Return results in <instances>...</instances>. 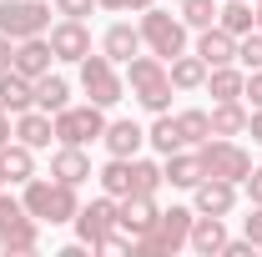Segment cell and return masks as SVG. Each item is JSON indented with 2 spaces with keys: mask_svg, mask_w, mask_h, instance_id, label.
Here are the masks:
<instances>
[{
  "mask_svg": "<svg viewBox=\"0 0 262 257\" xmlns=\"http://www.w3.org/2000/svg\"><path fill=\"white\" fill-rule=\"evenodd\" d=\"M121 76H126V91H131V101H136L141 111H151V116L171 111L177 86H171V76H166V61H162V56L141 51V56H131V61L121 66Z\"/></svg>",
  "mask_w": 262,
  "mask_h": 257,
  "instance_id": "6da1fadb",
  "label": "cell"
},
{
  "mask_svg": "<svg viewBox=\"0 0 262 257\" xmlns=\"http://www.w3.org/2000/svg\"><path fill=\"white\" fill-rule=\"evenodd\" d=\"M20 202H26V212H31L40 227H66L81 212L76 187H66L56 177H31V182H20Z\"/></svg>",
  "mask_w": 262,
  "mask_h": 257,
  "instance_id": "7a4b0ae2",
  "label": "cell"
},
{
  "mask_svg": "<svg viewBox=\"0 0 262 257\" xmlns=\"http://www.w3.org/2000/svg\"><path fill=\"white\" fill-rule=\"evenodd\" d=\"M192 217H196V207H166V212H157L151 232H141V237L131 242V252H141V257H177L182 247H187V237H192Z\"/></svg>",
  "mask_w": 262,
  "mask_h": 257,
  "instance_id": "3957f363",
  "label": "cell"
},
{
  "mask_svg": "<svg viewBox=\"0 0 262 257\" xmlns=\"http://www.w3.org/2000/svg\"><path fill=\"white\" fill-rule=\"evenodd\" d=\"M136 31H141V46L151 51V56H182V51H192V31H187V20L182 15H171V10H141V20H136Z\"/></svg>",
  "mask_w": 262,
  "mask_h": 257,
  "instance_id": "277c9868",
  "label": "cell"
},
{
  "mask_svg": "<svg viewBox=\"0 0 262 257\" xmlns=\"http://www.w3.org/2000/svg\"><path fill=\"white\" fill-rule=\"evenodd\" d=\"M81 91H86V101H96V106L111 111L116 101H126V76H121V66L106 51H91L81 61Z\"/></svg>",
  "mask_w": 262,
  "mask_h": 257,
  "instance_id": "5b68a950",
  "label": "cell"
},
{
  "mask_svg": "<svg viewBox=\"0 0 262 257\" xmlns=\"http://www.w3.org/2000/svg\"><path fill=\"white\" fill-rule=\"evenodd\" d=\"M0 247L15 257V252H35L40 247V222L26 212L20 197H10L0 187Z\"/></svg>",
  "mask_w": 262,
  "mask_h": 257,
  "instance_id": "8992f818",
  "label": "cell"
},
{
  "mask_svg": "<svg viewBox=\"0 0 262 257\" xmlns=\"http://www.w3.org/2000/svg\"><path fill=\"white\" fill-rule=\"evenodd\" d=\"M101 131H106V106L96 101H71L66 111H56V146H91L101 141Z\"/></svg>",
  "mask_w": 262,
  "mask_h": 257,
  "instance_id": "52a82bcc",
  "label": "cell"
},
{
  "mask_svg": "<svg viewBox=\"0 0 262 257\" xmlns=\"http://www.w3.org/2000/svg\"><path fill=\"white\" fill-rule=\"evenodd\" d=\"M196 157L207 166V177H222V182H237V187H242V177L252 172V157H247V146H242L237 136H207V141L196 146Z\"/></svg>",
  "mask_w": 262,
  "mask_h": 257,
  "instance_id": "ba28073f",
  "label": "cell"
},
{
  "mask_svg": "<svg viewBox=\"0 0 262 257\" xmlns=\"http://www.w3.org/2000/svg\"><path fill=\"white\" fill-rule=\"evenodd\" d=\"M51 31V0H0V35L31 40Z\"/></svg>",
  "mask_w": 262,
  "mask_h": 257,
  "instance_id": "9c48e42d",
  "label": "cell"
},
{
  "mask_svg": "<svg viewBox=\"0 0 262 257\" xmlns=\"http://www.w3.org/2000/svg\"><path fill=\"white\" fill-rule=\"evenodd\" d=\"M71 227H76V237H81V242L96 252L101 237H106V232H116V197H106V192L91 197V202H86V207L71 217Z\"/></svg>",
  "mask_w": 262,
  "mask_h": 257,
  "instance_id": "30bf717a",
  "label": "cell"
},
{
  "mask_svg": "<svg viewBox=\"0 0 262 257\" xmlns=\"http://www.w3.org/2000/svg\"><path fill=\"white\" fill-rule=\"evenodd\" d=\"M46 40H51V51H56V61L66 66H81L86 56H91V26L86 20H51V31H46Z\"/></svg>",
  "mask_w": 262,
  "mask_h": 257,
  "instance_id": "8fae6325",
  "label": "cell"
},
{
  "mask_svg": "<svg viewBox=\"0 0 262 257\" xmlns=\"http://www.w3.org/2000/svg\"><path fill=\"white\" fill-rule=\"evenodd\" d=\"M192 207L207 212V217H232L237 207V182H222V177H202L192 187Z\"/></svg>",
  "mask_w": 262,
  "mask_h": 257,
  "instance_id": "7c38bea8",
  "label": "cell"
},
{
  "mask_svg": "<svg viewBox=\"0 0 262 257\" xmlns=\"http://www.w3.org/2000/svg\"><path fill=\"white\" fill-rule=\"evenodd\" d=\"M101 146H106V157H141L146 126L131 121V116H116V121H106V131H101Z\"/></svg>",
  "mask_w": 262,
  "mask_h": 257,
  "instance_id": "4fadbf2b",
  "label": "cell"
},
{
  "mask_svg": "<svg viewBox=\"0 0 262 257\" xmlns=\"http://www.w3.org/2000/svg\"><path fill=\"white\" fill-rule=\"evenodd\" d=\"M157 212H162V207H157V197H141V192H136V197H121V202H116V227L136 242L141 232H151Z\"/></svg>",
  "mask_w": 262,
  "mask_h": 257,
  "instance_id": "5bb4252c",
  "label": "cell"
},
{
  "mask_svg": "<svg viewBox=\"0 0 262 257\" xmlns=\"http://www.w3.org/2000/svg\"><path fill=\"white\" fill-rule=\"evenodd\" d=\"M162 177H166V187H177V192H192L196 182L207 177V166H202V157H196V146H182V152L162 157Z\"/></svg>",
  "mask_w": 262,
  "mask_h": 257,
  "instance_id": "9a60e30c",
  "label": "cell"
},
{
  "mask_svg": "<svg viewBox=\"0 0 262 257\" xmlns=\"http://www.w3.org/2000/svg\"><path fill=\"white\" fill-rule=\"evenodd\" d=\"M10 121H15V141H26L31 152H46V146L56 141V116L40 111V106L20 111V116H10Z\"/></svg>",
  "mask_w": 262,
  "mask_h": 257,
  "instance_id": "2e32d148",
  "label": "cell"
},
{
  "mask_svg": "<svg viewBox=\"0 0 262 257\" xmlns=\"http://www.w3.org/2000/svg\"><path fill=\"white\" fill-rule=\"evenodd\" d=\"M187 247H192L196 257H222V247H227V217H207V212H196Z\"/></svg>",
  "mask_w": 262,
  "mask_h": 257,
  "instance_id": "e0dca14e",
  "label": "cell"
},
{
  "mask_svg": "<svg viewBox=\"0 0 262 257\" xmlns=\"http://www.w3.org/2000/svg\"><path fill=\"white\" fill-rule=\"evenodd\" d=\"M51 177H56V182H66V187H81V182H91L96 172H91L86 146H56V152H51Z\"/></svg>",
  "mask_w": 262,
  "mask_h": 257,
  "instance_id": "ac0fdd59",
  "label": "cell"
},
{
  "mask_svg": "<svg viewBox=\"0 0 262 257\" xmlns=\"http://www.w3.org/2000/svg\"><path fill=\"white\" fill-rule=\"evenodd\" d=\"M56 66V51H51V40L46 35H31V40H15V61H10V71H20V76H46Z\"/></svg>",
  "mask_w": 262,
  "mask_h": 257,
  "instance_id": "d6986e66",
  "label": "cell"
},
{
  "mask_svg": "<svg viewBox=\"0 0 262 257\" xmlns=\"http://www.w3.org/2000/svg\"><path fill=\"white\" fill-rule=\"evenodd\" d=\"M192 51L207 61V71H212V66H232L237 61V35H227L222 26H207V31H196Z\"/></svg>",
  "mask_w": 262,
  "mask_h": 257,
  "instance_id": "ffe728a7",
  "label": "cell"
},
{
  "mask_svg": "<svg viewBox=\"0 0 262 257\" xmlns=\"http://www.w3.org/2000/svg\"><path fill=\"white\" fill-rule=\"evenodd\" d=\"M101 51H106L116 66H126L131 56H141L146 46H141V31H136L131 20H111V26H106V35H101Z\"/></svg>",
  "mask_w": 262,
  "mask_h": 257,
  "instance_id": "44dd1931",
  "label": "cell"
},
{
  "mask_svg": "<svg viewBox=\"0 0 262 257\" xmlns=\"http://www.w3.org/2000/svg\"><path fill=\"white\" fill-rule=\"evenodd\" d=\"M0 106H5L10 116L31 111V106H35V81L20 76V71H0Z\"/></svg>",
  "mask_w": 262,
  "mask_h": 257,
  "instance_id": "7402d4cb",
  "label": "cell"
},
{
  "mask_svg": "<svg viewBox=\"0 0 262 257\" xmlns=\"http://www.w3.org/2000/svg\"><path fill=\"white\" fill-rule=\"evenodd\" d=\"M166 76H171L177 91H202V86H207V61H202L196 51H182V56L166 61Z\"/></svg>",
  "mask_w": 262,
  "mask_h": 257,
  "instance_id": "603a6c76",
  "label": "cell"
},
{
  "mask_svg": "<svg viewBox=\"0 0 262 257\" xmlns=\"http://www.w3.org/2000/svg\"><path fill=\"white\" fill-rule=\"evenodd\" d=\"M35 106L40 111H66L71 106V81H66L61 71H46V76H35Z\"/></svg>",
  "mask_w": 262,
  "mask_h": 257,
  "instance_id": "cb8c5ba5",
  "label": "cell"
},
{
  "mask_svg": "<svg viewBox=\"0 0 262 257\" xmlns=\"http://www.w3.org/2000/svg\"><path fill=\"white\" fill-rule=\"evenodd\" d=\"M212 136H242L247 131V101H212Z\"/></svg>",
  "mask_w": 262,
  "mask_h": 257,
  "instance_id": "d4e9b609",
  "label": "cell"
},
{
  "mask_svg": "<svg viewBox=\"0 0 262 257\" xmlns=\"http://www.w3.org/2000/svg\"><path fill=\"white\" fill-rule=\"evenodd\" d=\"M146 146H151L157 157H171V152H182V146H187V136H182V126H177V116H171V111H162V116L146 126Z\"/></svg>",
  "mask_w": 262,
  "mask_h": 257,
  "instance_id": "484cf974",
  "label": "cell"
},
{
  "mask_svg": "<svg viewBox=\"0 0 262 257\" xmlns=\"http://www.w3.org/2000/svg\"><path fill=\"white\" fill-rule=\"evenodd\" d=\"M242 81H247V71H242L237 61L207 71V91H212V101H242Z\"/></svg>",
  "mask_w": 262,
  "mask_h": 257,
  "instance_id": "4316f807",
  "label": "cell"
},
{
  "mask_svg": "<svg viewBox=\"0 0 262 257\" xmlns=\"http://www.w3.org/2000/svg\"><path fill=\"white\" fill-rule=\"evenodd\" d=\"M217 26H222L227 35L257 31V10H252V0H222V5H217Z\"/></svg>",
  "mask_w": 262,
  "mask_h": 257,
  "instance_id": "83f0119b",
  "label": "cell"
},
{
  "mask_svg": "<svg viewBox=\"0 0 262 257\" xmlns=\"http://www.w3.org/2000/svg\"><path fill=\"white\" fill-rule=\"evenodd\" d=\"M0 161H5L10 187H20V182H31V177H35V152L26 146V141H5V146H0Z\"/></svg>",
  "mask_w": 262,
  "mask_h": 257,
  "instance_id": "f1b7e54d",
  "label": "cell"
},
{
  "mask_svg": "<svg viewBox=\"0 0 262 257\" xmlns=\"http://www.w3.org/2000/svg\"><path fill=\"white\" fill-rule=\"evenodd\" d=\"M96 182H101V192L106 197H131V157H106V166L96 172Z\"/></svg>",
  "mask_w": 262,
  "mask_h": 257,
  "instance_id": "f546056e",
  "label": "cell"
},
{
  "mask_svg": "<svg viewBox=\"0 0 262 257\" xmlns=\"http://www.w3.org/2000/svg\"><path fill=\"white\" fill-rule=\"evenodd\" d=\"M217 5L222 0H177V15L187 20V31H207L217 26Z\"/></svg>",
  "mask_w": 262,
  "mask_h": 257,
  "instance_id": "4dcf8cb0",
  "label": "cell"
},
{
  "mask_svg": "<svg viewBox=\"0 0 262 257\" xmlns=\"http://www.w3.org/2000/svg\"><path fill=\"white\" fill-rule=\"evenodd\" d=\"M177 126L187 136V146H202V141L212 136V116H207L202 106H187V111H177Z\"/></svg>",
  "mask_w": 262,
  "mask_h": 257,
  "instance_id": "1f68e13d",
  "label": "cell"
},
{
  "mask_svg": "<svg viewBox=\"0 0 262 257\" xmlns=\"http://www.w3.org/2000/svg\"><path fill=\"white\" fill-rule=\"evenodd\" d=\"M237 66L242 71H262V31L237 35Z\"/></svg>",
  "mask_w": 262,
  "mask_h": 257,
  "instance_id": "d6a6232c",
  "label": "cell"
},
{
  "mask_svg": "<svg viewBox=\"0 0 262 257\" xmlns=\"http://www.w3.org/2000/svg\"><path fill=\"white\" fill-rule=\"evenodd\" d=\"M51 5H56V15H66V20H86L96 10V0H51Z\"/></svg>",
  "mask_w": 262,
  "mask_h": 257,
  "instance_id": "836d02e7",
  "label": "cell"
},
{
  "mask_svg": "<svg viewBox=\"0 0 262 257\" xmlns=\"http://www.w3.org/2000/svg\"><path fill=\"white\" fill-rule=\"evenodd\" d=\"M242 101H247V111H262V71H247V81H242Z\"/></svg>",
  "mask_w": 262,
  "mask_h": 257,
  "instance_id": "e575fe53",
  "label": "cell"
},
{
  "mask_svg": "<svg viewBox=\"0 0 262 257\" xmlns=\"http://www.w3.org/2000/svg\"><path fill=\"white\" fill-rule=\"evenodd\" d=\"M242 192H247V202H252V207L262 202V166H252V172L242 177Z\"/></svg>",
  "mask_w": 262,
  "mask_h": 257,
  "instance_id": "d590c367",
  "label": "cell"
},
{
  "mask_svg": "<svg viewBox=\"0 0 262 257\" xmlns=\"http://www.w3.org/2000/svg\"><path fill=\"white\" fill-rule=\"evenodd\" d=\"M242 232H247V237H252V242L262 247V202L252 207V212H247V217H242Z\"/></svg>",
  "mask_w": 262,
  "mask_h": 257,
  "instance_id": "8d00e7d4",
  "label": "cell"
},
{
  "mask_svg": "<svg viewBox=\"0 0 262 257\" xmlns=\"http://www.w3.org/2000/svg\"><path fill=\"white\" fill-rule=\"evenodd\" d=\"M10 61H15V40L0 35V71H10Z\"/></svg>",
  "mask_w": 262,
  "mask_h": 257,
  "instance_id": "74e56055",
  "label": "cell"
},
{
  "mask_svg": "<svg viewBox=\"0 0 262 257\" xmlns=\"http://www.w3.org/2000/svg\"><path fill=\"white\" fill-rule=\"evenodd\" d=\"M5 141H15V121H10V111L0 106V146H5Z\"/></svg>",
  "mask_w": 262,
  "mask_h": 257,
  "instance_id": "f35d334b",
  "label": "cell"
},
{
  "mask_svg": "<svg viewBox=\"0 0 262 257\" xmlns=\"http://www.w3.org/2000/svg\"><path fill=\"white\" fill-rule=\"evenodd\" d=\"M247 136L262 146V111H252V116H247Z\"/></svg>",
  "mask_w": 262,
  "mask_h": 257,
  "instance_id": "ab89813d",
  "label": "cell"
},
{
  "mask_svg": "<svg viewBox=\"0 0 262 257\" xmlns=\"http://www.w3.org/2000/svg\"><path fill=\"white\" fill-rule=\"evenodd\" d=\"M96 10H111V15H126V0H96Z\"/></svg>",
  "mask_w": 262,
  "mask_h": 257,
  "instance_id": "60d3db41",
  "label": "cell"
},
{
  "mask_svg": "<svg viewBox=\"0 0 262 257\" xmlns=\"http://www.w3.org/2000/svg\"><path fill=\"white\" fill-rule=\"evenodd\" d=\"M151 5H157V0H126V10H136V15H141V10H151Z\"/></svg>",
  "mask_w": 262,
  "mask_h": 257,
  "instance_id": "b9f144b4",
  "label": "cell"
},
{
  "mask_svg": "<svg viewBox=\"0 0 262 257\" xmlns=\"http://www.w3.org/2000/svg\"><path fill=\"white\" fill-rule=\"evenodd\" d=\"M252 10H257V31H262V0H252Z\"/></svg>",
  "mask_w": 262,
  "mask_h": 257,
  "instance_id": "7bdbcfd3",
  "label": "cell"
},
{
  "mask_svg": "<svg viewBox=\"0 0 262 257\" xmlns=\"http://www.w3.org/2000/svg\"><path fill=\"white\" fill-rule=\"evenodd\" d=\"M5 182H10V177H5V161H0V187H5Z\"/></svg>",
  "mask_w": 262,
  "mask_h": 257,
  "instance_id": "ee69618b",
  "label": "cell"
},
{
  "mask_svg": "<svg viewBox=\"0 0 262 257\" xmlns=\"http://www.w3.org/2000/svg\"><path fill=\"white\" fill-rule=\"evenodd\" d=\"M0 252H5V247H0Z\"/></svg>",
  "mask_w": 262,
  "mask_h": 257,
  "instance_id": "f6af8a7d",
  "label": "cell"
}]
</instances>
